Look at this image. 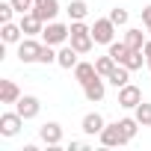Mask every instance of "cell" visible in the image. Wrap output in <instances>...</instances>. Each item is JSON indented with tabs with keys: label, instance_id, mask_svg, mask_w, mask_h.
Instances as JSON below:
<instances>
[{
	"label": "cell",
	"instance_id": "12",
	"mask_svg": "<svg viewBox=\"0 0 151 151\" xmlns=\"http://www.w3.org/2000/svg\"><path fill=\"white\" fill-rule=\"evenodd\" d=\"M33 12L47 24V21H56V15H59V0H36L33 3Z\"/></svg>",
	"mask_w": 151,
	"mask_h": 151
},
{
	"label": "cell",
	"instance_id": "14",
	"mask_svg": "<svg viewBox=\"0 0 151 151\" xmlns=\"http://www.w3.org/2000/svg\"><path fill=\"white\" fill-rule=\"evenodd\" d=\"M21 30H24V36H42V30H45V21L36 15V12H24L21 15Z\"/></svg>",
	"mask_w": 151,
	"mask_h": 151
},
{
	"label": "cell",
	"instance_id": "9",
	"mask_svg": "<svg viewBox=\"0 0 151 151\" xmlns=\"http://www.w3.org/2000/svg\"><path fill=\"white\" fill-rule=\"evenodd\" d=\"M39 139H42L45 145L56 148V145L62 142V124H59V122H45V124L39 127Z\"/></svg>",
	"mask_w": 151,
	"mask_h": 151
},
{
	"label": "cell",
	"instance_id": "3",
	"mask_svg": "<svg viewBox=\"0 0 151 151\" xmlns=\"http://www.w3.org/2000/svg\"><path fill=\"white\" fill-rule=\"evenodd\" d=\"M92 36H95V45H110V42H116V24H113V18H110V15H107V18H95Z\"/></svg>",
	"mask_w": 151,
	"mask_h": 151
},
{
	"label": "cell",
	"instance_id": "1",
	"mask_svg": "<svg viewBox=\"0 0 151 151\" xmlns=\"http://www.w3.org/2000/svg\"><path fill=\"white\" fill-rule=\"evenodd\" d=\"M68 45L77 50V53H89V50L95 47L92 27H86L83 21H71V36H68Z\"/></svg>",
	"mask_w": 151,
	"mask_h": 151
},
{
	"label": "cell",
	"instance_id": "13",
	"mask_svg": "<svg viewBox=\"0 0 151 151\" xmlns=\"http://www.w3.org/2000/svg\"><path fill=\"white\" fill-rule=\"evenodd\" d=\"M104 127H107V122H104V116H101V113H86V116H83V122H80V130H83L86 136H98Z\"/></svg>",
	"mask_w": 151,
	"mask_h": 151
},
{
	"label": "cell",
	"instance_id": "26",
	"mask_svg": "<svg viewBox=\"0 0 151 151\" xmlns=\"http://www.w3.org/2000/svg\"><path fill=\"white\" fill-rule=\"evenodd\" d=\"M110 18H113V24H116V27H124V24L130 21V12H127V9H122V6H113V9H110Z\"/></svg>",
	"mask_w": 151,
	"mask_h": 151
},
{
	"label": "cell",
	"instance_id": "5",
	"mask_svg": "<svg viewBox=\"0 0 151 151\" xmlns=\"http://www.w3.org/2000/svg\"><path fill=\"white\" fill-rule=\"evenodd\" d=\"M24 127V116L18 113V110H12V113H3L0 116V136H6V139H12V136H18V130Z\"/></svg>",
	"mask_w": 151,
	"mask_h": 151
},
{
	"label": "cell",
	"instance_id": "10",
	"mask_svg": "<svg viewBox=\"0 0 151 151\" xmlns=\"http://www.w3.org/2000/svg\"><path fill=\"white\" fill-rule=\"evenodd\" d=\"M80 56H83V53H77V50H74V47L65 42V45H59V50H56V65H59V68L74 71V65L80 62Z\"/></svg>",
	"mask_w": 151,
	"mask_h": 151
},
{
	"label": "cell",
	"instance_id": "24",
	"mask_svg": "<svg viewBox=\"0 0 151 151\" xmlns=\"http://www.w3.org/2000/svg\"><path fill=\"white\" fill-rule=\"evenodd\" d=\"M122 65H127L130 71H139V68L145 65V53H142V50H130V53L124 56V62H122Z\"/></svg>",
	"mask_w": 151,
	"mask_h": 151
},
{
	"label": "cell",
	"instance_id": "21",
	"mask_svg": "<svg viewBox=\"0 0 151 151\" xmlns=\"http://www.w3.org/2000/svg\"><path fill=\"white\" fill-rule=\"evenodd\" d=\"M107 53H110V56H113V59L122 65V62H124V56L130 53V47H127L124 42H110V45H107Z\"/></svg>",
	"mask_w": 151,
	"mask_h": 151
},
{
	"label": "cell",
	"instance_id": "8",
	"mask_svg": "<svg viewBox=\"0 0 151 151\" xmlns=\"http://www.w3.org/2000/svg\"><path fill=\"white\" fill-rule=\"evenodd\" d=\"M15 110L24 116V122H30V119H36V116L42 113V101H39L36 95H21L18 104H15Z\"/></svg>",
	"mask_w": 151,
	"mask_h": 151
},
{
	"label": "cell",
	"instance_id": "7",
	"mask_svg": "<svg viewBox=\"0 0 151 151\" xmlns=\"http://www.w3.org/2000/svg\"><path fill=\"white\" fill-rule=\"evenodd\" d=\"M139 104H142V89L133 86V83H124L119 89V107L122 110H136Z\"/></svg>",
	"mask_w": 151,
	"mask_h": 151
},
{
	"label": "cell",
	"instance_id": "16",
	"mask_svg": "<svg viewBox=\"0 0 151 151\" xmlns=\"http://www.w3.org/2000/svg\"><path fill=\"white\" fill-rule=\"evenodd\" d=\"M21 89L15 80H0V104H18Z\"/></svg>",
	"mask_w": 151,
	"mask_h": 151
},
{
	"label": "cell",
	"instance_id": "34",
	"mask_svg": "<svg viewBox=\"0 0 151 151\" xmlns=\"http://www.w3.org/2000/svg\"><path fill=\"white\" fill-rule=\"evenodd\" d=\"M148 33H151V27H148Z\"/></svg>",
	"mask_w": 151,
	"mask_h": 151
},
{
	"label": "cell",
	"instance_id": "2",
	"mask_svg": "<svg viewBox=\"0 0 151 151\" xmlns=\"http://www.w3.org/2000/svg\"><path fill=\"white\" fill-rule=\"evenodd\" d=\"M68 36H71V24H62V21H47L45 30H42V42L45 45H53V47L65 45Z\"/></svg>",
	"mask_w": 151,
	"mask_h": 151
},
{
	"label": "cell",
	"instance_id": "28",
	"mask_svg": "<svg viewBox=\"0 0 151 151\" xmlns=\"http://www.w3.org/2000/svg\"><path fill=\"white\" fill-rule=\"evenodd\" d=\"M12 15H15L12 0H3V3H0V24H9V21H12Z\"/></svg>",
	"mask_w": 151,
	"mask_h": 151
},
{
	"label": "cell",
	"instance_id": "32",
	"mask_svg": "<svg viewBox=\"0 0 151 151\" xmlns=\"http://www.w3.org/2000/svg\"><path fill=\"white\" fill-rule=\"evenodd\" d=\"M142 53H145V56H151V39L145 42V47H142Z\"/></svg>",
	"mask_w": 151,
	"mask_h": 151
},
{
	"label": "cell",
	"instance_id": "23",
	"mask_svg": "<svg viewBox=\"0 0 151 151\" xmlns=\"http://www.w3.org/2000/svg\"><path fill=\"white\" fill-rule=\"evenodd\" d=\"M116 65H119V62H116L110 53H104V56H98V59H95V68H98V74H101V77H107V74H110Z\"/></svg>",
	"mask_w": 151,
	"mask_h": 151
},
{
	"label": "cell",
	"instance_id": "30",
	"mask_svg": "<svg viewBox=\"0 0 151 151\" xmlns=\"http://www.w3.org/2000/svg\"><path fill=\"white\" fill-rule=\"evenodd\" d=\"M83 148H86L83 139H71V145H68V151H83Z\"/></svg>",
	"mask_w": 151,
	"mask_h": 151
},
{
	"label": "cell",
	"instance_id": "17",
	"mask_svg": "<svg viewBox=\"0 0 151 151\" xmlns=\"http://www.w3.org/2000/svg\"><path fill=\"white\" fill-rule=\"evenodd\" d=\"M0 36H3V45H18V42L24 39V30H21V24L9 21V24H3V30H0Z\"/></svg>",
	"mask_w": 151,
	"mask_h": 151
},
{
	"label": "cell",
	"instance_id": "15",
	"mask_svg": "<svg viewBox=\"0 0 151 151\" xmlns=\"http://www.w3.org/2000/svg\"><path fill=\"white\" fill-rule=\"evenodd\" d=\"M92 77H98V68H95V62H86V59H80L77 65H74V80H77L80 86H86Z\"/></svg>",
	"mask_w": 151,
	"mask_h": 151
},
{
	"label": "cell",
	"instance_id": "31",
	"mask_svg": "<svg viewBox=\"0 0 151 151\" xmlns=\"http://www.w3.org/2000/svg\"><path fill=\"white\" fill-rule=\"evenodd\" d=\"M142 24H145V27H151V6H145V9H142Z\"/></svg>",
	"mask_w": 151,
	"mask_h": 151
},
{
	"label": "cell",
	"instance_id": "4",
	"mask_svg": "<svg viewBox=\"0 0 151 151\" xmlns=\"http://www.w3.org/2000/svg\"><path fill=\"white\" fill-rule=\"evenodd\" d=\"M98 139H101V145H104V148H119V145H127V136H124V130H122V124H119V122L107 124V127L98 133Z\"/></svg>",
	"mask_w": 151,
	"mask_h": 151
},
{
	"label": "cell",
	"instance_id": "11",
	"mask_svg": "<svg viewBox=\"0 0 151 151\" xmlns=\"http://www.w3.org/2000/svg\"><path fill=\"white\" fill-rule=\"evenodd\" d=\"M104 80H107V77H101V74H98V77H92V80L83 86V95H86V101H89V104H98V101H104V95H107V86H104Z\"/></svg>",
	"mask_w": 151,
	"mask_h": 151
},
{
	"label": "cell",
	"instance_id": "6",
	"mask_svg": "<svg viewBox=\"0 0 151 151\" xmlns=\"http://www.w3.org/2000/svg\"><path fill=\"white\" fill-rule=\"evenodd\" d=\"M45 42H36V36H24L18 42V59L21 62H39V50Z\"/></svg>",
	"mask_w": 151,
	"mask_h": 151
},
{
	"label": "cell",
	"instance_id": "18",
	"mask_svg": "<svg viewBox=\"0 0 151 151\" xmlns=\"http://www.w3.org/2000/svg\"><path fill=\"white\" fill-rule=\"evenodd\" d=\"M145 42H148V39H145V33H142L139 27L124 30V45H127L130 50H142V47H145Z\"/></svg>",
	"mask_w": 151,
	"mask_h": 151
},
{
	"label": "cell",
	"instance_id": "33",
	"mask_svg": "<svg viewBox=\"0 0 151 151\" xmlns=\"http://www.w3.org/2000/svg\"><path fill=\"white\" fill-rule=\"evenodd\" d=\"M145 68H148V71H151V56H145Z\"/></svg>",
	"mask_w": 151,
	"mask_h": 151
},
{
	"label": "cell",
	"instance_id": "22",
	"mask_svg": "<svg viewBox=\"0 0 151 151\" xmlns=\"http://www.w3.org/2000/svg\"><path fill=\"white\" fill-rule=\"evenodd\" d=\"M119 124H122V130H124V136H127V142L136 136V130L142 127L139 122H136V116H124V119H119Z\"/></svg>",
	"mask_w": 151,
	"mask_h": 151
},
{
	"label": "cell",
	"instance_id": "27",
	"mask_svg": "<svg viewBox=\"0 0 151 151\" xmlns=\"http://www.w3.org/2000/svg\"><path fill=\"white\" fill-rule=\"evenodd\" d=\"M39 62H42V65L56 62V47H53V45H42V50H39Z\"/></svg>",
	"mask_w": 151,
	"mask_h": 151
},
{
	"label": "cell",
	"instance_id": "25",
	"mask_svg": "<svg viewBox=\"0 0 151 151\" xmlns=\"http://www.w3.org/2000/svg\"><path fill=\"white\" fill-rule=\"evenodd\" d=\"M133 116H136V122H139L142 127H151V104H148V101H142V104L133 110Z\"/></svg>",
	"mask_w": 151,
	"mask_h": 151
},
{
	"label": "cell",
	"instance_id": "29",
	"mask_svg": "<svg viewBox=\"0 0 151 151\" xmlns=\"http://www.w3.org/2000/svg\"><path fill=\"white\" fill-rule=\"evenodd\" d=\"M33 3H36V0H12V6H15V12H18V15L33 12Z\"/></svg>",
	"mask_w": 151,
	"mask_h": 151
},
{
	"label": "cell",
	"instance_id": "20",
	"mask_svg": "<svg viewBox=\"0 0 151 151\" xmlns=\"http://www.w3.org/2000/svg\"><path fill=\"white\" fill-rule=\"evenodd\" d=\"M107 80H110L116 89H122L124 83H130V68H127V65H116V68L107 74Z\"/></svg>",
	"mask_w": 151,
	"mask_h": 151
},
{
	"label": "cell",
	"instance_id": "19",
	"mask_svg": "<svg viewBox=\"0 0 151 151\" xmlns=\"http://www.w3.org/2000/svg\"><path fill=\"white\" fill-rule=\"evenodd\" d=\"M65 12H68L71 21H83V18L89 15V3H86V0H68Z\"/></svg>",
	"mask_w": 151,
	"mask_h": 151
}]
</instances>
